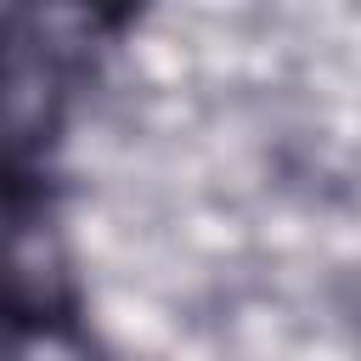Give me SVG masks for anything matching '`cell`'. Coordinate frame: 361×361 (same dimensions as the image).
I'll list each match as a JSON object with an SVG mask.
<instances>
[{"instance_id": "6da1fadb", "label": "cell", "mask_w": 361, "mask_h": 361, "mask_svg": "<svg viewBox=\"0 0 361 361\" xmlns=\"http://www.w3.org/2000/svg\"><path fill=\"white\" fill-rule=\"evenodd\" d=\"M0 276L23 305H51L62 293V254L45 231H11L0 248Z\"/></svg>"}, {"instance_id": "7a4b0ae2", "label": "cell", "mask_w": 361, "mask_h": 361, "mask_svg": "<svg viewBox=\"0 0 361 361\" xmlns=\"http://www.w3.org/2000/svg\"><path fill=\"white\" fill-rule=\"evenodd\" d=\"M11 361H90V344L56 322L28 327L23 338H11Z\"/></svg>"}, {"instance_id": "3957f363", "label": "cell", "mask_w": 361, "mask_h": 361, "mask_svg": "<svg viewBox=\"0 0 361 361\" xmlns=\"http://www.w3.org/2000/svg\"><path fill=\"white\" fill-rule=\"evenodd\" d=\"M11 231H17V226H11V209H6V186H0V248H6Z\"/></svg>"}]
</instances>
